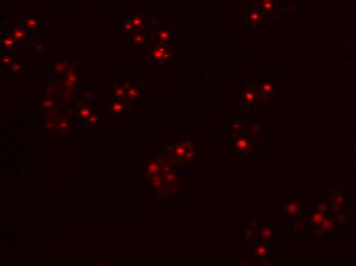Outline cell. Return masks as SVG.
<instances>
[{"instance_id":"ac0fdd59","label":"cell","mask_w":356,"mask_h":266,"mask_svg":"<svg viewBox=\"0 0 356 266\" xmlns=\"http://www.w3.org/2000/svg\"><path fill=\"white\" fill-rule=\"evenodd\" d=\"M185 157L187 158L188 160H194V157H196V151H194V147H192L190 143H187L186 145V155Z\"/></svg>"},{"instance_id":"f1b7e54d","label":"cell","mask_w":356,"mask_h":266,"mask_svg":"<svg viewBox=\"0 0 356 266\" xmlns=\"http://www.w3.org/2000/svg\"><path fill=\"white\" fill-rule=\"evenodd\" d=\"M158 38L161 40L162 42L166 41L167 39L169 38V32L166 31V30H162L158 33Z\"/></svg>"},{"instance_id":"6da1fadb","label":"cell","mask_w":356,"mask_h":266,"mask_svg":"<svg viewBox=\"0 0 356 266\" xmlns=\"http://www.w3.org/2000/svg\"><path fill=\"white\" fill-rule=\"evenodd\" d=\"M165 183L166 182H165L163 176L159 175V174L150 176V184H152V186L154 187L155 191H162L163 189H165Z\"/></svg>"},{"instance_id":"7402d4cb","label":"cell","mask_w":356,"mask_h":266,"mask_svg":"<svg viewBox=\"0 0 356 266\" xmlns=\"http://www.w3.org/2000/svg\"><path fill=\"white\" fill-rule=\"evenodd\" d=\"M316 210L322 213H327L329 211V204L327 202H319L316 204Z\"/></svg>"},{"instance_id":"60d3db41","label":"cell","mask_w":356,"mask_h":266,"mask_svg":"<svg viewBox=\"0 0 356 266\" xmlns=\"http://www.w3.org/2000/svg\"><path fill=\"white\" fill-rule=\"evenodd\" d=\"M170 57H171V54H170V53H166V52H165V53H164V57H163V59H168Z\"/></svg>"},{"instance_id":"8d00e7d4","label":"cell","mask_w":356,"mask_h":266,"mask_svg":"<svg viewBox=\"0 0 356 266\" xmlns=\"http://www.w3.org/2000/svg\"><path fill=\"white\" fill-rule=\"evenodd\" d=\"M263 8H264L265 10H271V9L273 8V5H272V3H271V1H264V3H263Z\"/></svg>"},{"instance_id":"d590c367","label":"cell","mask_w":356,"mask_h":266,"mask_svg":"<svg viewBox=\"0 0 356 266\" xmlns=\"http://www.w3.org/2000/svg\"><path fill=\"white\" fill-rule=\"evenodd\" d=\"M260 19V15H259L257 11H253V13H250V20L252 22H256Z\"/></svg>"},{"instance_id":"d6986e66","label":"cell","mask_w":356,"mask_h":266,"mask_svg":"<svg viewBox=\"0 0 356 266\" xmlns=\"http://www.w3.org/2000/svg\"><path fill=\"white\" fill-rule=\"evenodd\" d=\"M131 22H132V24H133L134 27H135L136 29H140V28L144 27L143 21H142V19L139 17V15H134V17H132Z\"/></svg>"},{"instance_id":"4316f807","label":"cell","mask_w":356,"mask_h":266,"mask_svg":"<svg viewBox=\"0 0 356 266\" xmlns=\"http://www.w3.org/2000/svg\"><path fill=\"white\" fill-rule=\"evenodd\" d=\"M15 39L13 37H5L3 39V44H4V46L6 48H11V47L15 45Z\"/></svg>"},{"instance_id":"8fae6325","label":"cell","mask_w":356,"mask_h":266,"mask_svg":"<svg viewBox=\"0 0 356 266\" xmlns=\"http://www.w3.org/2000/svg\"><path fill=\"white\" fill-rule=\"evenodd\" d=\"M269 253L270 251L266 247V245H259L255 250V256L257 257H265V256L269 255Z\"/></svg>"},{"instance_id":"277c9868","label":"cell","mask_w":356,"mask_h":266,"mask_svg":"<svg viewBox=\"0 0 356 266\" xmlns=\"http://www.w3.org/2000/svg\"><path fill=\"white\" fill-rule=\"evenodd\" d=\"M41 108L45 111H55L57 109V103L51 97H45V98L42 99L41 103H40Z\"/></svg>"},{"instance_id":"d6a6232c","label":"cell","mask_w":356,"mask_h":266,"mask_svg":"<svg viewBox=\"0 0 356 266\" xmlns=\"http://www.w3.org/2000/svg\"><path fill=\"white\" fill-rule=\"evenodd\" d=\"M1 61H2L3 65H5V66H11V65H13V64H11V63H13V59H11V57H10V55H8V54L3 55Z\"/></svg>"},{"instance_id":"3957f363","label":"cell","mask_w":356,"mask_h":266,"mask_svg":"<svg viewBox=\"0 0 356 266\" xmlns=\"http://www.w3.org/2000/svg\"><path fill=\"white\" fill-rule=\"evenodd\" d=\"M77 82V74L75 69H69L66 74V86L68 89L73 88Z\"/></svg>"},{"instance_id":"f546056e","label":"cell","mask_w":356,"mask_h":266,"mask_svg":"<svg viewBox=\"0 0 356 266\" xmlns=\"http://www.w3.org/2000/svg\"><path fill=\"white\" fill-rule=\"evenodd\" d=\"M163 57H164V53L161 52L158 48L155 49L154 52H152V59H156V61H161V59H163Z\"/></svg>"},{"instance_id":"ba28073f","label":"cell","mask_w":356,"mask_h":266,"mask_svg":"<svg viewBox=\"0 0 356 266\" xmlns=\"http://www.w3.org/2000/svg\"><path fill=\"white\" fill-rule=\"evenodd\" d=\"M249 147V140L246 137H240L235 141V149L240 152L247 151Z\"/></svg>"},{"instance_id":"cb8c5ba5","label":"cell","mask_w":356,"mask_h":266,"mask_svg":"<svg viewBox=\"0 0 356 266\" xmlns=\"http://www.w3.org/2000/svg\"><path fill=\"white\" fill-rule=\"evenodd\" d=\"M23 69V66L19 63H13V65L9 68V72L13 74H19Z\"/></svg>"},{"instance_id":"7c38bea8","label":"cell","mask_w":356,"mask_h":266,"mask_svg":"<svg viewBox=\"0 0 356 266\" xmlns=\"http://www.w3.org/2000/svg\"><path fill=\"white\" fill-rule=\"evenodd\" d=\"M343 203H344V197L342 195L336 193V195H333V198H332V204H333V207L335 208L336 210L339 209V207H341Z\"/></svg>"},{"instance_id":"52a82bcc","label":"cell","mask_w":356,"mask_h":266,"mask_svg":"<svg viewBox=\"0 0 356 266\" xmlns=\"http://www.w3.org/2000/svg\"><path fill=\"white\" fill-rule=\"evenodd\" d=\"M163 177H164V180H165V182H166V184H169V185L175 184V183H176V181H177L176 174H175L173 171H170V170L164 172V175H163Z\"/></svg>"},{"instance_id":"484cf974","label":"cell","mask_w":356,"mask_h":266,"mask_svg":"<svg viewBox=\"0 0 356 266\" xmlns=\"http://www.w3.org/2000/svg\"><path fill=\"white\" fill-rule=\"evenodd\" d=\"M98 123V116L95 115V114H91L89 117L87 118V124L90 126H93V125H96Z\"/></svg>"},{"instance_id":"f35d334b","label":"cell","mask_w":356,"mask_h":266,"mask_svg":"<svg viewBox=\"0 0 356 266\" xmlns=\"http://www.w3.org/2000/svg\"><path fill=\"white\" fill-rule=\"evenodd\" d=\"M45 125H46V128H47V129H53V128H55L54 127V125H53V123H52V121H47L45 123Z\"/></svg>"},{"instance_id":"ab89813d","label":"cell","mask_w":356,"mask_h":266,"mask_svg":"<svg viewBox=\"0 0 356 266\" xmlns=\"http://www.w3.org/2000/svg\"><path fill=\"white\" fill-rule=\"evenodd\" d=\"M267 264H268V265L270 264V260H266V259L263 260V261H262V265H267Z\"/></svg>"},{"instance_id":"9c48e42d","label":"cell","mask_w":356,"mask_h":266,"mask_svg":"<svg viewBox=\"0 0 356 266\" xmlns=\"http://www.w3.org/2000/svg\"><path fill=\"white\" fill-rule=\"evenodd\" d=\"M325 219V213L322 212H319V211H316L315 213L312 214L311 216V221L314 225H320L321 223L323 222V220Z\"/></svg>"},{"instance_id":"9a60e30c","label":"cell","mask_w":356,"mask_h":266,"mask_svg":"<svg viewBox=\"0 0 356 266\" xmlns=\"http://www.w3.org/2000/svg\"><path fill=\"white\" fill-rule=\"evenodd\" d=\"M139 89L136 88L135 86H130L129 88L127 89V95L129 98L131 99H135V98H138L139 97Z\"/></svg>"},{"instance_id":"5b68a950","label":"cell","mask_w":356,"mask_h":266,"mask_svg":"<svg viewBox=\"0 0 356 266\" xmlns=\"http://www.w3.org/2000/svg\"><path fill=\"white\" fill-rule=\"evenodd\" d=\"M285 210H287V213L290 216H297L300 213L301 207L297 202H290V203L287 204Z\"/></svg>"},{"instance_id":"e575fe53","label":"cell","mask_w":356,"mask_h":266,"mask_svg":"<svg viewBox=\"0 0 356 266\" xmlns=\"http://www.w3.org/2000/svg\"><path fill=\"white\" fill-rule=\"evenodd\" d=\"M245 98H246L247 103H252L253 101H254V98H255V95H254V93H252V92H250V91H249V92H247V93H246V96H245Z\"/></svg>"},{"instance_id":"b9f144b4","label":"cell","mask_w":356,"mask_h":266,"mask_svg":"<svg viewBox=\"0 0 356 266\" xmlns=\"http://www.w3.org/2000/svg\"><path fill=\"white\" fill-rule=\"evenodd\" d=\"M158 49L161 51V52H163V53H165V52H166V49H165L163 46H159V47H158Z\"/></svg>"},{"instance_id":"44dd1931","label":"cell","mask_w":356,"mask_h":266,"mask_svg":"<svg viewBox=\"0 0 356 266\" xmlns=\"http://www.w3.org/2000/svg\"><path fill=\"white\" fill-rule=\"evenodd\" d=\"M132 41H133V43L138 44V45H139V44L144 43V41H145V36L142 35V34H140V33H137V34H135V35L133 36V38H132Z\"/></svg>"},{"instance_id":"ee69618b","label":"cell","mask_w":356,"mask_h":266,"mask_svg":"<svg viewBox=\"0 0 356 266\" xmlns=\"http://www.w3.org/2000/svg\"><path fill=\"white\" fill-rule=\"evenodd\" d=\"M264 1H271V0H264Z\"/></svg>"},{"instance_id":"836d02e7","label":"cell","mask_w":356,"mask_h":266,"mask_svg":"<svg viewBox=\"0 0 356 266\" xmlns=\"http://www.w3.org/2000/svg\"><path fill=\"white\" fill-rule=\"evenodd\" d=\"M262 90L264 91L265 93H270L272 91V85L270 83H264V85L262 86Z\"/></svg>"},{"instance_id":"8992f818","label":"cell","mask_w":356,"mask_h":266,"mask_svg":"<svg viewBox=\"0 0 356 266\" xmlns=\"http://www.w3.org/2000/svg\"><path fill=\"white\" fill-rule=\"evenodd\" d=\"M335 228V222L332 218H325L323 220V222L320 224V229L319 230L321 232H331Z\"/></svg>"},{"instance_id":"83f0119b","label":"cell","mask_w":356,"mask_h":266,"mask_svg":"<svg viewBox=\"0 0 356 266\" xmlns=\"http://www.w3.org/2000/svg\"><path fill=\"white\" fill-rule=\"evenodd\" d=\"M122 27H123V29H124V31H125V32H132L134 30V28H135L133 24H132L131 21L125 22V23L122 25Z\"/></svg>"},{"instance_id":"74e56055","label":"cell","mask_w":356,"mask_h":266,"mask_svg":"<svg viewBox=\"0 0 356 266\" xmlns=\"http://www.w3.org/2000/svg\"><path fill=\"white\" fill-rule=\"evenodd\" d=\"M259 131H260V128H259L257 125H252L250 127V132L253 133V134H256V133H258Z\"/></svg>"},{"instance_id":"2e32d148","label":"cell","mask_w":356,"mask_h":266,"mask_svg":"<svg viewBox=\"0 0 356 266\" xmlns=\"http://www.w3.org/2000/svg\"><path fill=\"white\" fill-rule=\"evenodd\" d=\"M40 24V21L37 19V17H30V19L26 20L25 22V25L27 26L28 28H31V29H34V28H37Z\"/></svg>"},{"instance_id":"ffe728a7","label":"cell","mask_w":356,"mask_h":266,"mask_svg":"<svg viewBox=\"0 0 356 266\" xmlns=\"http://www.w3.org/2000/svg\"><path fill=\"white\" fill-rule=\"evenodd\" d=\"M79 115H80V117L83 118V119H87V118L91 115V111H90V109L87 107V105H83V107L80 109Z\"/></svg>"},{"instance_id":"30bf717a","label":"cell","mask_w":356,"mask_h":266,"mask_svg":"<svg viewBox=\"0 0 356 266\" xmlns=\"http://www.w3.org/2000/svg\"><path fill=\"white\" fill-rule=\"evenodd\" d=\"M159 171H160V165H159L158 162H150L148 165V173L150 176H154V175H157L159 174Z\"/></svg>"},{"instance_id":"7a4b0ae2","label":"cell","mask_w":356,"mask_h":266,"mask_svg":"<svg viewBox=\"0 0 356 266\" xmlns=\"http://www.w3.org/2000/svg\"><path fill=\"white\" fill-rule=\"evenodd\" d=\"M70 123H71V122H70V120L68 119L67 117L62 118V119L56 123L54 130H55V132L58 133V134H65L66 132L69 130Z\"/></svg>"},{"instance_id":"603a6c76","label":"cell","mask_w":356,"mask_h":266,"mask_svg":"<svg viewBox=\"0 0 356 266\" xmlns=\"http://www.w3.org/2000/svg\"><path fill=\"white\" fill-rule=\"evenodd\" d=\"M115 96L119 97V98H122L127 94V90H126L124 87H117L115 88Z\"/></svg>"},{"instance_id":"e0dca14e","label":"cell","mask_w":356,"mask_h":266,"mask_svg":"<svg viewBox=\"0 0 356 266\" xmlns=\"http://www.w3.org/2000/svg\"><path fill=\"white\" fill-rule=\"evenodd\" d=\"M13 35L15 40H23L26 37V32L21 28H17V29L13 30Z\"/></svg>"},{"instance_id":"4dcf8cb0","label":"cell","mask_w":356,"mask_h":266,"mask_svg":"<svg viewBox=\"0 0 356 266\" xmlns=\"http://www.w3.org/2000/svg\"><path fill=\"white\" fill-rule=\"evenodd\" d=\"M231 128H232V130L234 132H241V131H242V129H243V125H242V123H241V122L235 121V122H233V123H232Z\"/></svg>"},{"instance_id":"4fadbf2b","label":"cell","mask_w":356,"mask_h":266,"mask_svg":"<svg viewBox=\"0 0 356 266\" xmlns=\"http://www.w3.org/2000/svg\"><path fill=\"white\" fill-rule=\"evenodd\" d=\"M173 153H174V156L177 158H182V157H185L186 155V145H178L174 147L173 149Z\"/></svg>"},{"instance_id":"1f68e13d","label":"cell","mask_w":356,"mask_h":266,"mask_svg":"<svg viewBox=\"0 0 356 266\" xmlns=\"http://www.w3.org/2000/svg\"><path fill=\"white\" fill-rule=\"evenodd\" d=\"M123 109H124V105L120 103H115L112 107V111L114 112V113H120V112H122Z\"/></svg>"},{"instance_id":"7bdbcfd3","label":"cell","mask_w":356,"mask_h":266,"mask_svg":"<svg viewBox=\"0 0 356 266\" xmlns=\"http://www.w3.org/2000/svg\"><path fill=\"white\" fill-rule=\"evenodd\" d=\"M354 155L356 156V145H355V149H354Z\"/></svg>"},{"instance_id":"d4e9b609","label":"cell","mask_w":356,"mask_h":266,"mask_svg":"<svg viewBox=\"0 0 356 266\" xmlns=\"http://www.w3.org/2000/svg\"><path fill=\"white\" fill-rule=\"evenodd\" d=\"M271 235H272V231L269 227H265L261 230V237L263 239H271Z\"/></svg>"},{"instance_id":"5bb4252c","label":"cell","mask_w":356,"mask_h":266,"mask_svg":"<svg viewBox=\"0 0 356 266\" xmlns=\"http://www.w3.org/2000/svg\"><path fill=\"white\" fill-rule=\"evenodd\" d=\"M67 67H68L67 61H57V63L54 64L53 71L55 72L56 74H62V73H64V72H66Z\"/></svg>"}]
</instances>
